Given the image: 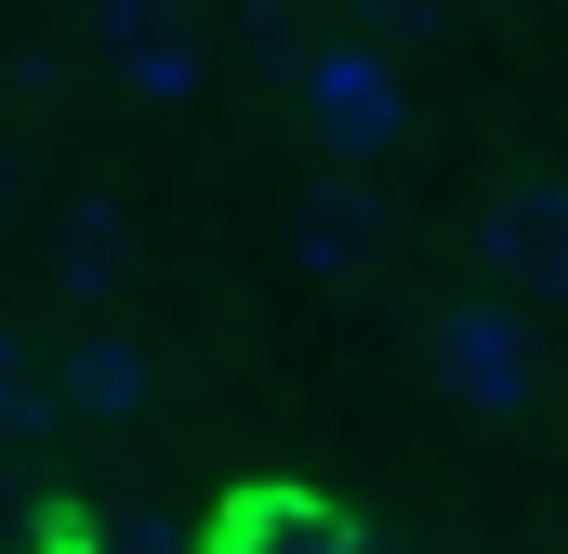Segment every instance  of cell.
Masks as SVG:
<instances>
[{"mask_svg":"<svg viewBox=\"0 0 568 554\" xmlns=\"http://www.w3.org/2000/svg\"><path fill=\"white\" fill-rule=\"evenodd\" d=\"M424 370H436V397H449L463 422H516V410H542V383H556V357H542L529 304H503V290H463V304H436Z\"/></svg>","mask_w":568,"mask_h":554,"instance_id":"cell-1","label":"cell"},{"mask_svg":"<svg viewBox=\"0 0 568 554\" xmlns=\"http://www.w3.org/2000/svg\"><path fill=\"white\" fill-rule=\"evenodd\" d=\"M291 106H304V145L331 172H371L410 145V66L371 40H317V53H291Z\"/></svg>","mask_w":568,"mask_h":554,"instance_id":"cell-2","label":"cell"},{"mask_svg":"<svg viewBox=\"0 0 568 554\" xmlns=\"http://www.w3.org/2000/svg\"><path fill=\"white\" fill-rule=\"evenodd\" d=\"M27 252H40V290H53L67 317H106V304L145 290V212L120 185H53L40 225H27Z\"/></svg>","mask_w":568,"mask_h":554,"instance_id":"cell-3","label":"cell"},{"mask_svg":"<svg viewBox=\"0 0 568 554\" xmlns=\"http://www.w3.org/2000/svg\"><path fill=\"white\" fill-rule=\"evenodd\" d=\"M80 40H93V80L133 93V106H199L212 93L199 0H80Z\"/></svg>","mask_w":568,"mask_h":554,"instance_id":"cell-4","label":"cell"},{"mask_svg":"<svg viewBox=\"0 0 568 554\" xmlns=\"http://www.w3.org/2000/svg\"><path fill=\"white\" fill-rule=\"evenodd\" d=\"M476 277H503V304H568V172H516L476 212Z\"/></svg>","mask_w":568,"mask_h":554,"instance_id":"cell-5","label":"cell"},{"mask_svg":"<svg viewBox=\"0 0 568 554\" xmlns=\"http://www.w3.org/2000/svg\"><path fill=\"white\" fill-rule=\"evenodd\" d=\"M199 554H371V529L331 502V489H291V475H252L199 515Z\"/></svg>","mask_w":568,"mask_h":554,"instance_id":"cell-6","label":"cell"},{"mask_svg":"<svg viewBox=\"0 0 568 554\" xmlns=\"http://www.w3.org/2000/svg\"><path fill=\"white\" fill-rule=\"evenodd\" d=\"M384 238H397V212H384L371 172H304V198H291V265L317 277V290H357V277L384 265Z\"/></svg>","mask_w":568,"mask_h":554,"instance_id":"cell-7","label":"cell"},{"mask_svg":"<svg viewBox=\"0 0 568 554\" xmlns=\"http://www.w3.org/2000/svg\"><path fill=\"white\" fill-rule=\"evenodd\" d=\"M145 410H159V357H145L133 330L80 317V343H53V422H80V435H133Z\"/></svg>","mask_w":568,"mask_h":554,"instance_id":"cell-8","label":"cell"},{"mask_svg":"<svg viewBox=\"0 0 568 554\" xmlns=\"http://www.w3.org/2000/svg\"><path fill=\"white\" fill-rule=\"evenodd\" d=\"M40 435H53V357L0 317V462H27Z\"/></svg>","mask_w":568,"mask_h":554,"instance_id":"cell-9","label":"cell"},{"mask_svg":"<svg viewBox=\"0 0 568 554\" xmlns=\"http://www.w3.org/2000/svg\"><path fill=\"white\" fill-rule=\"evenodd\" d=\"M436 27H449V0H357V40H371V53H397V66L424 53Z\"/></svg>","mask_w":568,"mask_h":554,"instance_id":"cell-10","label":"cell"},{"mask_svg":"<svg viewBox=\"0 0 568 554\" xmlns=\"http://www.w3.org/2000/svg\"><path fill=\"white\" fill-rule=\"evenodd\" d=\"M40 198H53V185H40V133H0V238H27Z\"/></svg>","mask_w":568,"mask_h":554,"instance_id":"cell-11","label":"cell"},{"mask_svg":"<svg viewBox=\"0 0 568 554\" xmlns=\"http://www.w3.org/2000/svg\"><path fill=\"white\" fill-rule=\"evenodd\" d=\"M93 542H106V554H199L159 502H106V529H93Z\"/></svg>","mask_w":568,"mask_h":554,"instance_id":"cell-12","label":"cell"},{"mask_svg":"<svg viewBox=\"0 0 568 554\" xmlns=\"http://www.w3.org/2000/svg\"><path fill=\"white\" fill-rule=\"evenodd\" d=\"M239 40H252L265 66H291V53H304V27H291V0H252V13H239Z\"/></svg>","mask_w":568,"mask_h":554,"instance_id":"cell-13","label":"cell"},{"mask_svg":"<svg viewBox=\"0 0 568 554\" xmlns=\"http://www.w3.org/2000/svg\"><path fill=\"white\" fill-rule=\"evenodd\" d=\"M489 13H516V0H449V27H489Z\"/></svg>","mask_w":568,"mask_h":554,"instance_id":"cell-14","label":"cell"}]
</instances>
